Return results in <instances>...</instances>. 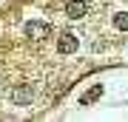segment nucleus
<instances>
[{"instance_id": "f257e3e1", "label": "nucleus", "mask_w": 128, "mask_h": 122, "mask_svg": "<svg viewBox=\"0 0 128 122\" xmlns=\"http://www.w3.org/2000/svg\"><path fill=\"white\" fill-rule=\"evenodd\" d=\"M32 100H34L32 85H17V88H12V102H14V105H28Z\"/></svg>"}, {"instance_id": "f03ea898", "label": "nucleus", "mask_w": 128, "mask_h": 122, "mask_svg": "<svg viewBox=\"0 0 128 122\" xmlns=\"http://www.w3.org/2000/svg\"><path fill=\"white\" fill-rule=\"evenodd\" d=\"M66 14H68L71 20L86 17V14H88V3H86V0H71V3L66 6Z\"/></svg>"}, {"instance_id": "7ed1b4c3", "label": "nucleus", "mask_w": 128, "mask_h": 122, "mask_svg": "<svg viewBox=\"0 0 128 122\" xmlns=\"http://www.w3.org/2000/svg\"><path fill=\"white\" fill-rule=\"evenodd\" d=\"M57 48H60V54H74L77 51V37L74 34H63L57 40Z\"/></svg>"}, {"instance_id": "20e7f679", "label": "nucleus", "mask_w": 128, "mask_h": 122, "mask_svg": "<svg viewBox=\"0 0 128 122\" xmlns=\"http://www.w3.org/2000/svg\"><path fill=\"white\" fill-rule=\"evenodd\" d=\"M26 37L43 40V37H48V26L46 23H26Z\"/></svg>"}, {"instance_id": "39448f33", "label": "nucleus", "mask_w": 128, "mask_h": 122, "mask_svg": "<svg viewBox=\"0 0 128 122\" xmlns=\"http://www.w3.org/2000/svg\"><path fill=\"white\" fill-rule=\"evenodd\" d=\"M100 97H102V85H94V88H91V91H88V94L80 100V105H91L94 100H100Z\"/></svg>"}, {"instance_id": "423d86ee", "label": "nucleus", "mask_w": 128, "mask_h": 122, "mask_svg": "<svg viewBox=\"0 0 128 122\" xmlns=\"http://www.w3.org/2000/svg\"><path fill=\"white\" fill-rule=\"evenodd\" d=\"M114 26L120 28V31H128V11H120V14H114Z\"/></svg>"}]
</instances>
